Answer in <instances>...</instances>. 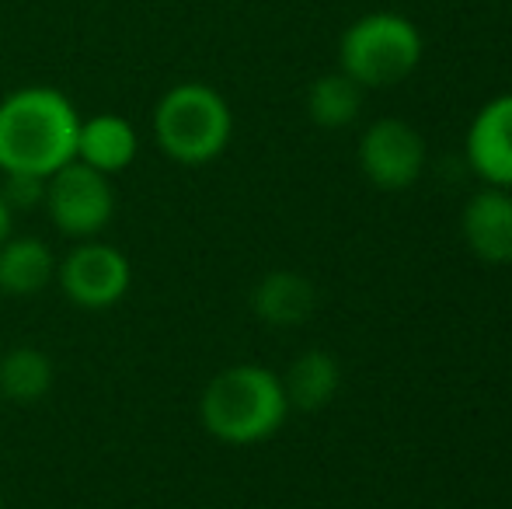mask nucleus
<instances>
[{
    "mask_svg": "<svg viewBox=\"0 0 512 509\" xmlns=\"http://www.w3.org/2000/svg\"><path fill=\"white\" fill-rule=\"evenodd\" d=\"M81 112L49 84H28L0 98V175L49 178L77 157Z\"/></svg>",
    "mask_w": 512,
    "mask_h": 509,
    "instance_id": "obj_1",
    "label": "nucleus"
},
{
    "mask_svg": "<svg viewBox=\"0 0 512 509\" xmlns=\"http://www.w3.org/2000/svg\"><path fill=\"white\" fill-rule=\"evenodd\" d=\"M290 415L283 381L262 363H234L206 384L199 398V419L213 440L230 447H251L283 429Z\"/></svg>",
    "mask_w": 512,
    "mask_h": 509,
    "instance_id": "obj_2",
    "label": "nucleus"
},
{
    "mask_svg": "<svg viewBox=\"0 0 512 509\" xmlns=\"http://www.w3.org/2000/svg\"><path fill=\"white\" fill-rule=\"evenodd\" d=\"M234 112L227 98L203 81H182L154 105V140L164 157L185 168H203L227 150Z\"/></svg>",
    "mask_w": 512,
    "mask_h": 509,
    "instance_id": "obj_3",
    "label": "nucleus"
},
{
    "mask_svg": "<svg viewBox=\"0 0 512 509\" xmlns=\"http://www.w3.org/2000/svg\"><path fill=\"white\" fill-rule=\"evenodd\" d=\"M422 60V35L415 21L394 11H373L356 18L338 42V70L359 88H394L415 74Z\"/></svg>",
    "mask_w": 512,
    "mask_h": 509,
    "instance_id": "obj_4",
    "label": "nucleus"
},
{
    "mask_svg": "<svg viewBox=\"0 0 512 509\" xmlns=\"http://www.w3.org/2000/svg\"><path fill=\"white\" fill-rule=\"evenodd\" d=\"M46 210L49 224L70 241L102 238L115 220V185L102 171L81 161L63 164L46 178Z\"/></svg>",
    "mask_w": 512,
    "mask_h": 509,
    "instance_id": "obj_5",
    "label": "nucleus"
},
{
    "mask_svg": "<svg viewBox=\"0 0 512 509\" xmlns=\"http://www.w3.org/2000/svg\"><path fill=\"white\" fill-rule=\"evenodd\" d=\"M56 283L63 297L81 311H108L133 286V265L122 248L102 238L77 241L56 265Z\"/></svg>",
    "mask_w": 512,
    "mask_h": 509,
    "instance_id": "obj_6",
    "label": "nucleus"
},
{
    "mask_svg": "<svg viewBox=\"0 0 512 509\" xmlns=\"http://www.w3.org/2000/svg\"><path fill=\"white\" fill-rule=\"evenodd\" d=\"M359 168L377 189L401 192L422 178L425 140L405 119H377L359 140Z\"/></svg>",
    "mask_w": 512,
    "mask_h": 509,
    "instance_id": "obj_7",
    "label": "nucleus"
},
{
    "mask_svg": "<svg viewBox=\"0 0 512 509\" xmlns=\"http://www.w3.org/2000/svg\"><path fill=\"white\" fill-rule=\"evenodd\" d=\"M467 164L492 189L512 192V91L481 105L467 129Z\"/></svg>",
    "mask_w": 512,
    "mask_h": 509,
    "instance_id": "obj_8",
    "label": "nucleus"
},
{
    "mask_svg": "<svg viewBox=\"0 0 512 509\" xmlns=\"http://www.w3.org/2000/svg\"><path fill=\"white\" fill-rule=\"evenodd\" d=\"M460 234L467 248L488 265L512 262V192L485 185L467 199L460 213Z\"/></svg>",
    "mask_w": 512,
    "mask_h": 509,
    "instance_id": "obj_9",
    "label": "nucleus"
},
{
    "mask_svg": "<svg viewBox=\"0 0 512 509\" xmlns=\"http://www.w3.org/2000/svg\"><path fill=\"white\" fill-rule=\"evenodd\" d=\"M136 154H140V133H136V126L126 116L98 112V116L81 119L74 161L115 178L119 171H126L136 161Z\"/></svg>",
    "mask_w": 512,
    "mask_h": 509,
    "instance_id": "obj_10",
    "label": "nucleus"
},
{
    "mask_svg": "<svg viewBox=\"0 0 512 509\" xmlns=\"http://www.w3.org/2000/svg\"><path fill=\"white\" fill-rule=\"evenodd\" d=\"M60 258L42 238L32 234H11L0 245V293L4 297H39L56 283Z\"/></svg>",
    "mask_w": 512,
    "mask_h": 509,
    "instance_id": "obj_11",
    "label": "nucleus"
},
{
    "mask_svg": "<svg viewBox=\"0 0 512 509\" xmlns=\"http://www.w3.org/2000/svg\"><path fill=\"white\" fill-rule=\"evenodd\" d=\"M317 290L307 276L290 269H276L258 279L251 290V311L272 328H297L314 314Z\"/></svg>",
    "mask_w": 512,
    "mask_h": 509,
    "instance_id": "obj_12",
    "label": "nucleus"
},
{
    "mask_svg": "<svg viewBox=\"0 0 512 509\" xmlns=\"http://www.w3.org/2000/svg\"><path fill=\"white\" fill-rule=\"evenodd\" d=\"M279 381H283L290 408H297V412H321L338 394L342 370H338L331 353H324V349H307V353H300L297 360L290 363V370H286Z\"/></svg>",
    "mask_w": 512,
    "mask_h": 509,
    "instance_id": "obj_13",
    "label": "nucleus"
},
{
    "mask_svg": "<svg viewBox=\"0 0 512 509\" xmlns=\"http://www.w3.org/2000/svg\"><path fill=\"white\" fill-rule=\"evenodd\" d=\"M53 381L56 367L46 349L21 342L0 356V398L14 405H39L53 391Z\"/></svg>",
    "mask_w": 512,
    "mask_h": 509,
    "instance_id": "obj_14",
    "label": "nucleus"
},
{
    "mask_svg": "<svg viewBox=\"0 0 512 509\" xmlns=\"http://www.w3.org/2000/svg\"><path fill=\"white\" fill-rule=\"evenodd\" d=\"M359 112H363V88L352 81L349 74L335 70V74H324L310 84L307 91V116L314 126L321 129H345L356 123Z\"/></svg>",
    "mask_w": 512,
    "mask_h": 509,
    "instance_id": "obj_15",
    "label": "nucleus"
},
{
    "mask_svg": "<svg viewBox=\"0 0 512 509\" xmlns=\"http://www.w3.org/2000/svg\"><path fill=\"white\" fill-rule=\"evenodd\" d=\"M0 199L7 203V210L18 217L28 210H42L46 203V178L39 175H4L0 182Z\"/></svg>",
    "mask_w": 512,
    "mask_h": 509,
    "instance_id": "obj_16",
    "label": "nucleus"
},
{
    "mask_svg": "<svg viewBox=\"0 0 512 509\" xmlns=\"http://www.w3.org/2000/svg\"><path fill=\"white\" fill-rule=\"evenodd\" d=\"M14 234V213L7 210V203L0 199V245Z\"/></svg>",
    "mask_w": 512,
    "mask_h": 509,
    "instance_id": "obj_17",
    "label": "nucleus"
},
{
    "mask_svg": "<svg viewBox=\"0 0 512 509\" xmlns=\"http://www.w3.org/2000/svg\"><path fill=\"white\" fill-rule=\"evenodd\" d=\"M0 509H4V492H0Z\"/></svg>",
    "mask_w": 512,
    "mask_h": 509,
    "instance_id": "obj_18",
    "label": "nucleus"
},
{
    "mask_svg": "<svg viewBox=\"0 0 512 509\" xmlns=\"http://www.w3.org/2000/svg\"><path fill=\"white\" fill-rule=\"evenodd\" d=\"M0 401H4V398H0Z\"/></svg>",
    "mask_w": 512,
    "mask_h": 509,
    "instance_id": "obj_19",
    "label": "nucleus"
}]
</instances>
